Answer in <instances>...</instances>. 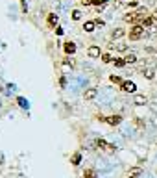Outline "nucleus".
Masks as SVG:
<instances>
[{
  "mask_svg": "<svg viewBox=\"0 0 157 178\" xmlns=\"http://www.w3.org/2000/svg\"><path fill=\"white\" fill-rule=\"evenodd\" d=\"M142 33H144V26H142V24H135L133 28L129 30V39H133V41L135 39H141Z\"/></svg>",
  "mask_w": 157,
  "mask_h": 178,
  "instance_id": "nucleus-1",
  "label": "nucleus"
},
{
  "mask_svg": "<svg viewBox=\"0 0 157 178\" xmlns=\"http://www.w3.org/2000/svg\"><path fill=\"white\" fill-rule=\"evenodd\" d=\"M146 15H148V9H146V8H141L139 11L131 13V15H126V20H135V19H142V17H146Z\"/></svg>",
  "mask_w": 157,
  "mask_h": 178,
  "instance_id": "nucleus-2",
  "label": "nucleus"
},
{
  "mask_svg": "<svg viewBox=\"0 0 157 178\" xmlns=\"http://www.w3.org/2000/svg\"><path fill=\"white\" fill-rule=\"evenodd\" d=\"M96 95H98V89L96 87H89V89H85L83 98L85 100H94V98H96Z\"/></svg>",
  "mask_w": 157,
  "mask_h": 178,
  "instance_id": "nucleus-3",
  "label": "nucleus"
},
{
  "mask_svg": "<svg viewBox=\"0 0 157 178\" xmlns=\"http://www.w3.org/2000/svg\"><path fill=\"white\" fill-rule=\"evenodd\" d=\"M105 122L107 124H111V126H117L122 122V117L120 115H111V117H105Z\"/></svg>",
  "mask_w": 157,
  "mask_h": 178,
  "instance_id": "nucleus-4",
  "label": "nucleus"
},
{
  "mask_svg": "<svg viewBox=\"0 0 157 178\" xmlns=\"http://www.w3.org/2000/svg\"><path fill=\"white\" fill-rule=\"evenodd\" d=\"M135 89H137V85H135L133 82H122V91H126V93H135Z\"/></svg>",
  "mask_w": 157,
  "mask_h": 178,
  "instance_id": "nucleus-5",
  "label": "nucleus"
},
{
  "mask_svg": "<svg viewBox=\"0 0 157 178\" xmlns=\"http://www.w3.org/2000/svg\"><path fill=\"white\" fill-rule=\"evenodd\" d=\"M96 147L104 148V150H113V148H115V145H109V143H105L104 139H98V141H96Z\"/></svg>",
  "mask_w": 157,
  "mask_h": 178,
  "instance_id": "nucleus-6",
  "label": "nucleus"
},
{
  "mask_svg": "<svg viewBox=\"0 0 157 178\" xmlns=\"http://www.w3.org/2000/svg\"><path fill=\"white\" fill-rule=\"evenodd\" d=\"M87 54L91 58H100V48H98V46H91V48L87 50Z\"/></svg>",
  "mask_w": 157,
  "mask_h": 178,
  "instance_id": "nucleus-7",
  "label": "nucleus"
},
{
  "mask_svg": "<svg viewBox=\"0 0 157 178\" xmlns=\"http://www.w3.org/2000/svg\"><path fill=\"white\" fill-rule=\"evenodd\" d=\"M65 52L67 54H74L76 52V45L74 43H65Z\"/></svg>",
  "mask_w": 157,
  "mask_h": 178,
  "instance_id": "nucleus-8",
  "label": "nucleus"
},
{
  "mask_svg": "<svg viewBox=\"0 0 157 178\" xmlns=\"http://www.w3.org/2000/svg\"><path fill=\"white\" fill-rule=\"evenodd\" d=\"M83 176L85 178H96V171H94V169H85L83 171Z\"/></svg>",
  "mask_w": 157,
  "mask_h": 178,
  "instance_id": "nucleus-9",
  "label": "nucleus"
},
{
  "mask_svg": "<svg viewBox=\"0 0 157 178\" xmlns=\"http://www.w3.org/2000/svg\"><path fill=\"white\" fill-rule=\"evenodd\" d=\"M137 61V56L135 54H128V56H124V63H135Z\"/></svg>",
  "mask_w": 157,
  "mask_h": 178,
  "instance_id": "nucleus-10",
  "label": "nucleus"
},
{
  "mask_svg": "<svg viewBox=\"0 0 157 178\" xmlns=\"http://www.w3.org/2000/svg\"><path fill=\"white\" fill-rule=\"evenodd\" d=\"M80 161H81V154L76 152V154L72 156V165H80Z\"/></svg>",
  "mask_w": 157,
  "mask_h": 178,
  "instance_id": "nucleus-11",
  "label": "nucleus"
},
{
  "mask_svg": "<svg viewBox=\"0 0 157 178\" xmlns=\"http://www.w3.org/2000/svg\"><path fill=\"white\" fill-rule=\"evenodd\" d=\"M135 104L144 106V104H146V98H144V97H141V95H137V97H135Z\"/></svg>",
  "mask_w": 157,
  "mask_h": 178,
  "instance_id": "nucleus-12",
  "label": "nucleus"
},
{
  "mask_svg": "<svg viewBox=\"0 0 157 178\" xmlns=\"http://www.w3.org/2000/svg\"><path fill=\"white\" fill-rule=\"evenodd\" d=\"M124 33H126L124 28H118V30H115V32H113V37H115V39H117V37H122Z\"/></svg>",
  "mask_w": 157,
  "mask_h": 178,
  "instance_id": "nucleus-13",
  "label": "nucleus"
},
{
  "mask_svg": "<svg viewBox=\"0 0 157 178\" xmlns=\"http://www.w3.org/2000/svg\"><path fill=\"white\" fill-rule=\"evenodd\" d=\"M83 30H85V32H92V30H94V22H91V20H89V22H85V24H83Z\"/></svg>",
  "mask_w": 157,
  "mask_h": 178,
  "instance_id": "nucleus-14",
  "label": "nucleus"
},
{
  "mask_svg": "<svg viewBox=\"0 0 157 178\" xmlns=\"http://www.w3.org/2000/svg\"><path fill=\"white\" fill-rule=\"evenodd\" d=\"M102 61H104V63H111V61H113L111 54H104V56H102Z\"/></svg>",
  "mask_w": 157,
  "mask_h": 178,
  "instance_id": "nucleus-15",
  "label": "nucleus"
},
{
  "mask_svg": "<svg viewBox=\"0 0 157 178\" xmlns=\"http://www.w3.org/2000/svg\"><path fill=\"white\" fill-rule=\"evenodd\" d=\"M80 17H81V13H80L78 9H74V11H72V19H74V20H78Z\"/></svg>",
  "mask_w": 157,
  "mask_h": 178,
  "instance_id": "nucleus-16",
  "label": "nucleus"
},
{
  "mask_svg": "<svg viewBox=\"0 0 157 178\" xmlns=\"http://www.w3.org/2000/svg\"><path fill=\"white\" fill-rule=\"evenodd\" d=\"M141 173H142L141 169H131V171H129V176L133 178V174H141Z\"/></svg>",
  "mask_w": 157,
  "mask_h": 178,
  "instance_id": "nucleus-17",
  "label": "nucleus"
},
{
  "mask_svg": "<svg viewBox=\"0 0 157 178\" xmlns=\"http://www.w3.org/2000/svg\"><path fill=\"white\" fill-rule=\"evenodd\" d=\"M48 22H50V24H56V22H57V17H56V15H50V17H48Z\"/></svg>",
  "mask_w": 157,
  "mask_h": 178,
  "instance_id": "nucleus-18",
  "label": "nucleus"
},
{
  "mask_svg": "<svg viewBox=\"0 0 157 178\" xmlns=\"http://www.w3.org/2000/svg\"><path fill=\"white\" fill-rule=\"evenodd\" d=\"M111 82H115V84H120V85H122V80H120L118 76H111Z\"/></svg>",
  "mask_w": 157,
  "mask_h": 178,
  "instance_id": "nucleus-19",
  "label": "nucleus"
},
{
  "mask_svg": "<svg viewBox=\"0 0 157 178\" xmlns=\"http://www.w3.org/2000/svg\"><path fill=\"white\" fill-rule=\"evenodd\" d=\"M115 65H117V67H122V65H126V63H124V59H115Z\"/></svg>",
  "mask_w": 157,
  "mask_h": 178,
  "instance_id": "nucleus-20",
  "label": "nucleus"
},
{
  "mask_svg": "<svg viewBox=\"0 0 157 178\" xmlns=\"http://www.w3.org/2000/svg\"><path fill=\"white\" fill-rule=\"evenodd\" d=\"M94 2V0H81V4H83V6H89V4H92Z\"/></svg>",
  "mask_w": 157,
  "mask_h": 178,
  "instance_id": "nucleus-21",
  "label": "nucleus"
},
{
  "mask_svg": "<svg viewBox=\"0 0 157 178\" xmlns=\"http://www.w3.org/2000/svg\"><path fill=\"white\" fill-rule=\"evenodd\" d=\"M104 2H105V0H94L92 4H104Z\"/></svg>",
  "mask_w": 157,
  "mask_h": 178,
  "instance_id": "nucleus-22",
  "label": "nucleus"
},
{
  "mask_svg": "<svg viewBox=\"0 0 157 178\" xmlns=\"http://www.w3.org/2000/svg\"><path fill=\"white\" fill-rule=\"evenodd\" d=\"M128 178H131V176H128Z\"/></svg>",
  "mask_w": 157,
  "mask_h": 178,
  "instance_id": "nucleus-23",
  "label": "nucleus"
}]
</instances>
